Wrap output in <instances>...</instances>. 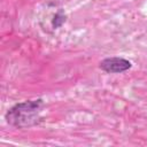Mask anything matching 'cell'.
Returning <instances> with one entry per match:
<instances>
[{"mask_svg":"<svg viewBox=\"0 0 147 147\" xmlns=\"http://www.w3.org/2000/svg\"><path fill=\"white\" fill-rule=\"evenodd\" d=\"M42 106V100H29L15 105L6 114V119L9 124L16 127H25L36 124L39 119V111Z\"/></svg>","mask_w":147,"mask_h":147,"instance_id":"obj_1","label":"cell"},{"mask_svg":"<svg viewBox=\"0 0 147 147\" xmlns=\"http://www.w3.org/2000/svg\"><path fill=\"white\" fill-rule=\"evenodd\" d=\"M131 62L123 57H108L100 62V68L110 74H118L131 68Z\"/></svg>","mask_w":147,"mask_h":147,"instance_id":"obj_2","label":"cell"},{"mask_svg":"<svg viewBox=\"0 0 147 147\" xmlns=\"http://www.w3.org/2000/svg\"><path fill=\"white\" fill-rule=\"evenodd\" d=\"M64 21H65V16H63L61 13H57V14H55L54 20H53V26H54V28H57V26H60Z\"/></svg>","mask_w":147,"mask_h":147,"instance_id":"obj_3","label":"cell"}]
</instances>
